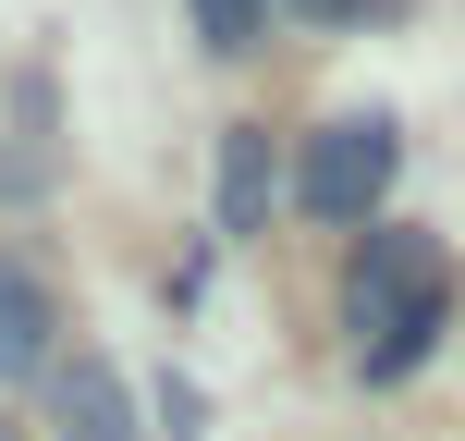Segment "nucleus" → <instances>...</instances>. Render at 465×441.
<instances>
[{
	"label": "nucleus",
	"mask_w": 465,
	"mask_h": 441,
	"mask_svg": "<svg viewBox=\"0 0 465 441\" xmlns=\"http://www.w3.org/2000/svg\"><path fill=\"white\" fill-rule=\"evenodd\" d=\"M270 209H282L270 123H232V135H221V233H270Z\"/></svg>",
	"instance_id": "4"
},
{
	"label": "nucleus",
	"mask_w": 465,
	"mask_h": 441,
	"mask_svg": "<svg viewBox=\"0 0 465 441\" xmlns=\"http://www.w3.org/2000/svg\"><path fill=\"white\" fill-rule=\"evenodd\" d=\"M270 13H306V25H343V13H368V0H270Z\"/></svg>",
	"instance_id": "7"
},
{
	"label": "nucleus",
	"mask_w": 465,
	"mask_h": 441,
	"mask_svg": "<svg viewBox=\"0 0 465 441\" xmlns=\"http://www.w3.org/2000/svg\"><path fill=\"white\" fill-rule=\"evenodd\" d=\"M49 295H37V270H13V257H0V393H13V380H37V368H62V356H49Z\"/></svg>",
	"instance_id": "5"
},
{
	"label": "nucleus",
	"mask_w": 465,
	"mask_h": 441,
	"mask_svg": "<svg viewBox=\"0 0 465 441\" xmlns=\"http://www.w3.org/2000/svg\"><path fill=\"white\" fill-rule=\"evenodd\" d=\"M0 441H25V429H13V417H0Z\"/></svg>",
	"instance_id": "8"
},
{
	"label": "nucleus",
	"mask_w": 465,
	"mask_h": 441,
	"mask_svg": "<svg viewBox=\"0 0 465 441\" xmlns=\"http://www.w3.org/2000/svg\"><path fill=\"white\" fill-rule=\"evenodd\" d=\"M441 319H453L441 246H429V233L368 221V246H355V270H343V344H355V380H404L429 344H441Z\"/></svg>",
	"instance_id": "1"
},
{
	"label": "nucleus",
	"mask_w": 465,
	"mask_h": 441,
	"mask_svg": "<svg viewBox=\"0 0 465 441\" xmlns=\"http://www.w3.org/2000/svg\"><path fill=\"white\" fill-rule=\"evenodd\" d=\"M196 37H209L221 62H245V49L270 37V0H196Z\"/></svg>",
	"instance_id": "6"
},
{
	"label": "nucleus",
	"mask_w": 465,
	"mask_h": 441,
	"mask_svg": "<svg viewBox=\"0 0 465 441\" xmlns=\"http://www.w3.org/2000/svg\"><path fill=\"white\" fill-rule=\"evenodd\" d=\"M49 429H62V441H147L111 356H62V368H49Z\"/></svg>",
	"instance_id": "3"
},
{
	"label": "nucleus",
	"mask_w": 465,
	"mask_h": 441,
	"mask_svg": "<svg viewBox=\"0 0 465 441\" xmlns=\"http://www.w3.org/2000/svg\"><path fill=\"white\" fill-rule=\"evenodd\" d=\"M392 160H404V135L380 111H355V123H319L306 135V172H294V196L319 221H368L380 196H392Z\"/></svg>",
	"instance_id": "2"
}]
</instances>
